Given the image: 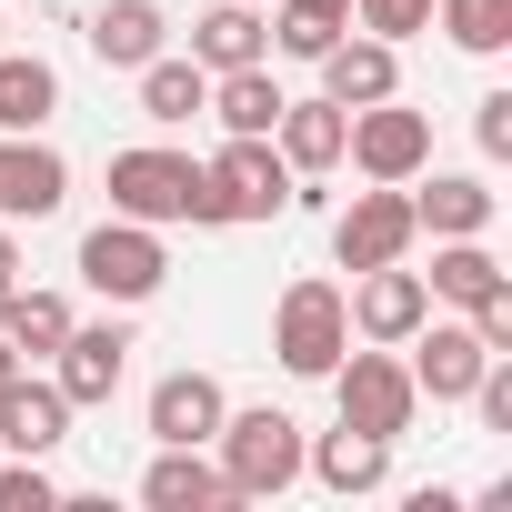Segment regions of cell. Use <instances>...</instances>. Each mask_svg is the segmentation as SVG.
<instances>
[{"label": "cell", "instance_id": "6da1fadb", "mask_svg": "<svg viewBox=\"0 0 512 512\" xmlns=\"http://www.w3.org/2000/svg\"><path fill=\"white\" fill-rule=\"evenodd\" d=\"M111 211H121V221H151V231H171V221H191V231H231L211 171H201L191 151H161V141L111 151Z\"/></svg>", "mask_w": 512, "mask_h": 512}, {"label": "cell", "instance_id": "7a4b0ae2", "mask_svg": "<svg viewBox=\"0 0 512 512\" xmlns=\"http://www.w3.org/2000/svg\"><path fill=\"white\" fill-rule=\"evenodd\" d=\"M302 422L292 412H272V402H251V412H221V432H211V462H221V482H231V502H282L292 482H302Z\"/></svg>", "mask_w": 512, "mask_h": 512}, {"label": "cell", "instance_id": "3957f363", "mask_svg": "<svg viewBox=\"0 0 512 512\" xmlns=\"http://www.w3.org/2000/svg\"><path fill=\"white\" fill-rule=\"evenodd\" d=\"M81 282L111 302V312H141V302H161V282H171V251H161V231L151 221H91L81 231Z\"/></svg>", "mask_w": 512, "mask_h": 512}, {"label": "cell", "instance_id": "277c9868", "mask_svg": "<svg viewBox=\"0 0 512 512\" xmlns=\"http://www.w3.org/2000/svg\"><path fill=\"white\" fill-rule=\"evenodd\" d=\"M272 352H282V372H292V382H322V372L352 352V312H342V282L302 272V282L272 302Z\"/></svg>", "mask_w": 512, "mask_h": 512}, {"label": "cell", "instance_id": "5b68a950", "mask_svg": "<svg viewBox=\"0 0 512 512\" xmlns=\"http://www.w3.org/2000/svg\"><path fill=\"white\" fill-rule=\"evenodd\" d=\"M322 382H332L342 422H352V432H372V442H402V432H412V412H422V392H412V372L392 362V342H372V352H342Z\"/></svg>", "mask_w": 512, "mask_h": 512}, {"label": "cell", "instance_id": "8992f818", "mask_svg": "<svg viewBox=\"0 0 512 512\" xmlns=\"http://www.w3.org/2000/svg\"><path fill=\"white\" fill-rule=\"evenodd\" d=\"M201 171H211V191H221V221H282L292 191H302V171L272 151V131H231Z\"/></svg>", "mask_w": 512, "mask_h": 512}, {"label": "cell", "instance_id": "52a82bcc", "mask_svg": "<svg viewBox=\"0 0 512 512\" xmlns=\"http://www.w3.org/2000/svg\"><path fill=\"white\" fill-rule=\"evenodd\" d=\"M412 241H422L412 181H372V191H352V201L332 211V262H342V272H382V262H402Z\"/></svg>", "mask_w": 512, "mask_h": 512}, {"label": "cell", "instance_id": "ba28073f", "mask_svg": "<svg viewBox=\"0 0 512 512\" xmlns=\"http://www.w3.org/2000/svg\"><path fill=\"white\" fill-rule=\"evenodd\" d=\"M342 161H352L362 181H412V171L432 161V111H412L402 91H392V101H362L352 131H342Z\"/></svg>", "mask_w": 512, "mask_h": 512}, {"label": "cell", "instance_id": "9c48e42d", "mask_svg": "<svg viewBox=\"0 0 512 512\" xmlns=\"http://www.w3.org/2000/svg\"><path fill=\"white\" fill-rule=\"evenodd\" d=\"M131 322H71L61 332V352H51V382H61V402L71 412H101L121 382H131Z\"/></svg>", "mask_w": 512, "mask_h": 512}, {"label": "cell", "instance_id": "30bf717a", "mask_svg": "<svg viewBox=\"0 0 512 512\" xmlns=\"http://www.w3.org/2000/svg\"><path fill=\"white\" fill-rule=\"evenodd\" d=\"M402 352H412L402 372H412V392H422V402H472V382H482V362H492L472 322H432V312H422V332H412Z\"/></svg>", "mask_w": 512, "mask_h": 512}, {"label": "cell", "instance_id": "8fae6325", "mask_svg": "<svg viewBox=\"0 0 512 512\" xmlns=\"http://www.w3.org/2000/svg\"><path fill=\"white\" fill-rule=\"evenodd\" d=\"M71 201V161L41 131H0V221H51Z\"/></svg>", "mask_w": 512, "mask_h": 512}, {"label": "cell", "instance_id": "7c38bea8", "mask_svg": "<svg viewBox=\"0 0 512 512\" xmlns=\"http://www.w3.org/2000/svg\"><path fill=\"white\" fill-rule=\"evenodd\" d=\"M342 312H352V332L362 342H412L422 332V312H432V292H422V272H402V262H382V272H352V292H342Z\"/></svg>", "mask_w": 512, "mask_h": 512}, {"label": "cell", "instance_id": "4fadbf2b", "mask_svg": "<svg viewBox=\"0 0 512 512\" xmlns=\"http://www.w3.org/2000/svg\"><path fill=\"white\" fill-rule=\"evenodd\" d=\"M322 101H342V111H362V101H392L402 91V41H372V31H342L322 61Z\"/></svg>", "mask_w": 512, "mask_h": 512}, {"label": "cell", "instance_id": "5bb4252c", "mask_svg": "<svg viewBox=\"0 0 512 512\" xmlns=\"http://www.w3.org/2000/svg\"><path fill=\"white\" fill-rule=\"evenodd\" d=\"M141 502L151 512H231V482H221L211 442H161L151 472H141Z\"/></svg>", "mask_w": 512, "mask_h": 512}, {"label": "cell", "instance_id": "9a60e30c", "mask_svg": "<svg viewBox=\"0 0 512 512\" xmlns=\"http://www.w3.org/2000/svg\"><path fill=\"white\" fill-rule=\"evenodd\" d=\"M412 181H422V191H412V221H422L432 241H472V231H492V211H502L482 171H432V161H422Z\"/></svg>", "mask_w": 512, "mask_h": 512}, {"label": "cell", "instance_id": "2e32d148", "mask_svg": "<svg viewBox=\"0 0 512 512\" xmlns=\"http://www.w3.org/2000/svg\"><path fill=\"white\" fill-rule=\"evenodd\" d=\"M61 442H71V402H61V382H51V372H21L11 392H0V452L51 462Z\"/></svg>", "mask_w": 512, "mask_h": 512}, {"label": "cell", "instance_id": "e0dca14e", "mask_svg": "<svg viewBox=\"0 0 512 512\" xmlns=\"http://www.w3.org/2000/svg\"><path fill=\"white\" fill-rule=\"evenodd\" d=\"M81 41H91L101 71H141V61L171 51V21H161V0H101V11L81 21Z\"/></svg>", "mask_w": 512, "mask_h": 512}, {"label": "cell", "instance_id": "ac0fdd59", "mask_svg": "<svg viewBox=\"0 0 512 512\" xmlns=\"http://www.w3.org/2000/svg\"><path fill=\"white\" fill-rule=\"evenodd\" d=\"M191 61L221 81V71H251V61H272V21H262V0H211V11L191 21Z\"/></svg>", "mask_w": 512, "mask_h": 512}, {"label": "cell", "instance_id": "d6986e66", "mask_svg": "<svg viewBox=\"0 0 512 512\" xmlns=\"http://www.w3.org/2000/svg\"><path fill=\"white\" fill-rule=\"evenodd\" d=\"M221 412H231V392H221L211 372H191V362H181V372H161V382H151V412H141V422H151V442H211V432H221Z\"/></svg>", "mask_w": 512, "mask_h": 512}, {"label": "cell", "instance_id": "ffe728a7", "mask_svg": "<svg viewBox=\"0 0 512 512\" xmlns=\"http://www.w3.org/2000/svg\"><path fill=\"white\" fill-rule=\"evenodd\" d=\"M302 482H322V492H382L392 482V442H372V432H352V422H332L322 442H302Z\"/></svg>", "mask_w": 512, "mask_h": 512}, {"label": "cell", "instance_id": "44dd1931", "mask_svg": "<svg viewBox=\"0 0 512 512\" xmlns=\"http://www.w3.org/2000/svg\"><path fill=\"white\" fill-rule=\"evenodd\" d=\"M342 131H352V111L342 101H282V121H272V151L302 171V181H322V171H342Z\"/></svg>", "mask_w": 512, "mask_h": 512}, {"label": "cell", "instance_id": "7402d4cb", "mask_svg": "<svg viewBox=\"0 0 512 512\" xmlns=\"http://www.w3.org/2000/svg\"><path fill=\"white\" fill-rule=\"evenodd\" d=\"M131 81H141V121H161V131H181V121L211 111V71H201L191 51H161V61H141Z\"/></svg>", "mask_w": 512, "mask_h": 512}, {"label": "cell", "instance_id": "603a6c76", "mask_svg": "<svg viewBox=\"0 0 512 512\" xmlns=\"http://www.w3.org/2000/svg\"><path fill=\"white\" fill-rule=\"evenodd\" d=\"M51 111H61V71L0 41V131H51Z\"/></svg>", "mask_w": 512, "mask_h": 512}, {"label": "cell", "instance_id": "cb8c5ba5", "mask_svg": "<svg viewBox=\"0 0 512 512\" xmlns=\"http://www.w3.org/2000/svg\"><path fill=\"white\" fill-rule=\"evenodd\" d=\"M502 282H512V272L492 262V241H482V231H472V241H432V272H422V292H432V302L472 312V302H482V292H502Z\"/></svg>", "mask_w": 512, "mask_h": 512}, {"label": "cell", "instance_id": "d4e9b609", "mask_svg": "<svg viewBox=\"0 0 512 512\" xmlns=\"http://www.w3.org/2000/svg\"><path fill=\"white\" fill-rule=\"evenodd\" d=\"M71 322H81V312H71V292H31V282H11V302H0V342H11L21 362H51Z\"/></svg>", "mask_w": 512, "mask_h": 512}, {"label": "cell", "instance_id": "484cf974", "mask_svg": "<svg viewBox=\"0 0 512 512\" xmlns=\"http://www.w3.org/2000/svg\"><path fill=\"white\" fill-rule=\"evenodd\" d=\"M262 21H272V51L282 61H322L352 31V0H262Z\"/></svg>", "mask_w": 512, "mask_h": 512}, {"label": "cell", "instance_id": "4316f807", "mask_svg": "<svg viewBox=\"0 0 512 512\" xmlns=\"http://www.w3.org/2000/svg\"><path fill=\"white\" fill-rule=\"evenodd\" d=\"M282 101H292V91L272 81V61H251V71H221V81H211V121H221V131H272Z\"/></svg>", "mask_w": 512, "mask_h": 512}, {"label": "cell", "instance_id": "83f0119b", "mask_svg": "<svg viewBox=\"0 0 512 512\" xmlns=\"http://www.w3.org/2000/svg\"><path fill=\"white\" fill-rule=\"evenodd\" d=\"M432 31L472 61H502L512 51V0H432Z\"/></svg>", "mask_w": 512, "mask_h": 512}, {"label": "cell", "instance_id": "f1b7e54d", "mask_svg": "<svg viewBox=\"0 0 512 512\" xmlns=\"http://www.w3.org/2000/svg\"><path fill=\"white\" fill-rule=\"evenodd\" d=\"M51 502H61V482L31 452H0V512H51Z\"/></svg>", "mask_w": 512, "mask_h": 512}, {"label": "cell", "instance_id": "f546056e", "mask_svg": "<svg viewBox=\"0 0 512 512\" xmlns=\"http://www.w3.org/2000/svg\"><path fill=\"white\" fill-rule=\"evenodd\" d=\"M352 21H362L372 41H422V31H432V0H352Z\"/></svg>", "mask_w": 512, "mask_h": 512}, {"label": "cell", "instance_id": "4dcf8cb0", "mask_svg": "<svg viewBox=\"0 0 512 512\" xmlns=\"http://www.w3.org/2000/svg\"><path fill=\"white\" fill-rule=\"evenodd\" d=\"M472 141H482V161H512V91L472 101Z\"/></svg>", "mask_w": 512, "mask_h": 512}, {"label": "cell", "instance_id": "1f68e13d", "mask_svg": "<svg viewBox=\"0 0 512 512\" xmlns=\"http://www.w3.org/2000/svg\"><path fill=\"white\" fill-rule=\"evenodd\" d=\"M21 282V221H0V292Z\"/></svg>", "mask_w": 512, "mask_h": 512}, {"label": "cell", "instance_id": "d6a6232c", "mask_svg": "<svg viewBox=\"0 0 512 512\" xmlns=\"http://www.w3.org/2000/svg\"><path fill=\"white\" fill-rule=\"evenodd\" d=\"M21 372H31V362H21V352H11V342H0V392H11V382H21Z\"/></svg>", "mask_w": 512, "mask_h": 512}, {"label": "cell", "instance_id": "836d02e7", "mask_svg": "<svg viewBox=\"0 0 512 512\" xmlns=\"http://www.w3.org/2000/svg\"><path fill=\"white\" fill-rule=\"evenodd\" d=\"M0 41H11V0H0Z\"/></svg>", "mask_w": 512, "mask_h": 512}, {"label": "cell", "instance_id": "e575fe53", "mask_svg": "<svg viewBox=\"0 0 512 512\" xmlns=\"http://www.w3.org/2000/svg\"><path fill=\"white\" fill-rule=\"evenodd\" d=\"M11 11H31V0H11Z\"/></svg>", "mask_w": 512, "mask_h": 512}, {"label": "cell", "instance_id": "d590c367", "mask_svg": "<svg viewBox=\"0 0 512 512\" xmlns=\"http://www.w3.org/2000/svg\"><path fill=\"white\" fill-rule=\"evenodd\" d=\"M0 302H11V292H0Z\"/></svg>", "mask_w": 512, "mask_h": 512}]
</instances>
